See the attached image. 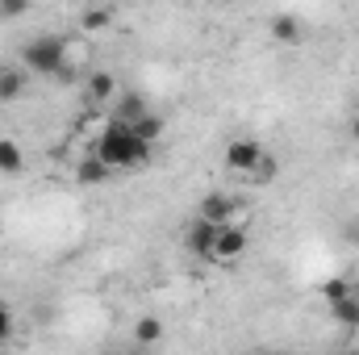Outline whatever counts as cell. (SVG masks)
<instances>
[{
  "label": "cell",
  "mask_w": 359,
  "mask_h": 355,
  "mask_svg": "<svg viewBox=\"0 0 359 355\" xmlns=\"http://www.w3.org/2000/svg\"><path fill=\"white\" fill-rule=\"evenodd\" d=\"M264 155H268V151H264L255 138H234V142H226V168L243 180L251 176V168H255Z\"/></svg>",
  "instance_id": "cell-4"
},
{
  "label": "cell",
  "mask_w": 359,
  "mask_h": 355,
  "mask_svg": "<svg viewBox=\"0 0 359 355\" xmlns=\"http://www.w3.org/2000/svg\"><path fill=\"white\" fill-rule=\"evenodd\" d=\"M29 8V0H0V17H21Z\"/></svg>",
  "instance_id": "cell-20"
},
{
  "label": "cell",
  "mask_w": 359,
  "mask_h": 355,
  "mask_svg": "<svg viewBox=\"0 0 359 355\" xmlns=\"http://www.w3.org/2000/svg\"><path fill=\"white\" fill-rule=\"evenodd\" d=\"M117 92H121V84H117L113 72H92L88 80H84V100L96 105V109H109L117 100Z\"/></svg>",
  "instance_id": "cell-6"
},
{
  "label": "cell",
  "mask_w": 359,
  "mask_h": 355,
  "mask_svg": "<svg viewBox=\"0 0 359 355\" xmlns=\"http://www.w3.org/2000/svg\"><path fill=\"white\" fill-rule=\"evenodd\" d=\"M142 113H147V100L138 92H117V100L109 105V117H117V121H134Z\"/></svg>",
  "instance_id": "cell-12"
},
{
  "label": "cell",
  "mask_w": 359,
  "mask_h": 355,
  "mask_svg": "<svg viewBox=\"0 0 359 355\" xmlns=\"http://www.w3.org/2000/svg\"><path fill=\"white\" fill-rule=\"evenodd\" d=\"M213 234H217V222H209V217L196 213V222H188V230H184V247H188V255L213 264Z\"/></svg>",
  "instance_id": "cell-5"
},
{
  "label": "cell",
  "mask_w": 359,
  "mask_h": 355,
  "mask_svg": "<svg viewBox=\"0 0 359 355\" xmlns=\"http://www.w3.org/2000/svg\"><path fill=\"white\" fill-rule=\"evenodd\" d=\"M29 88V67L21 63V67H13V63H4L0 67V105H13V100H21Z\"/></svg>",
  "instance_id": "cell-9"
},
{
  "label": "cell",
  "mask_w": 359,
  "mask_h": 355,
  "mask_svg": "<svg viewBox=\"0 0 359 355\" xmlns=\"http://www.w3.org/2000/svg\"><path fill=\"white\" fill-rule=\"evenodd\" d=\"M109 180H113V168H109L100 155L88 151V155L76 159V184H80V188H100V184H109Z\"/></svg>",
  "instance_id": "cell-7"
},
{
  "label": "cell",
  "mask_w": 359,
  "mask_h": 355,
  "mask_svg": "<svg viewBox=\"0 0 359 355\" xmlns=\"http://www.w3.org/2000/svg\"><path fill=\"white\" fill-rule=\"evenodd\" d=\"M88 151H92V155H100V159H104L113 172H134V168L151 163V151H155V142L138 138V134L130 130V121H117V117H109V121H104V130L92 138Z\"/></svg>",
  "instance_id": "cell-1"
},
{
  "label": "cell",
  "mask_w": 359,
  "mask_h": 355,
  "mask_svg": "<svg viewBox=\"0 0 359 355\" xmlns=\"http://www.w3.org/2000/svg\"><path fill=\"white\" fill-rule=\"evenodd\" d=\"M330 314H334V322L339 326H347V330H359V297H343V301H334L330 305Z\"/></svg>",
  "instance_id": "cell-14"
},
{
  "label": "cell",
  "mask_w": 359,
  "mask_h": 355,
  "mask_svg": "<svg viewBox=\"0 0 359 355\" xmlns=\"http://www.w3.org/2000/svg\"><path fill=\"white\" fill-rule=\"evenodd\" d=\"M268 34H271V42H280V46H297L305 29H301V21L292 13H276L268 21Z\"/></svg>",
  "instance_id": "cell-10"
},
{
  "label": "cell",
  "mask_w": 359,
  "mask_h": 355,
  "mask_svg": "<svg viewBox=\"0 0 359 355\" xmlns=\"http://www.w3.org/2000/svg\"><path fill=\"white\" fill-rule=\"evenodd\" d=\"M347 243H355L359 247V222H347Z\"/></svg>",
  "instance_id": "cell-21"
},
{
  "label": "cell",
  "mask_w": 359,
  "mask_h": 355,
  "mask_svg": "<svg viewBox=\"0 0 359 355\" xmlns=\"http://www.w3.org/2000/svg\"><path fill=\"white\" fill-rule=\"evenodd\" d=\"M351 138L359 142V117H351Z\"/></svg>",
  "instance_id": "cell-22"
},
{
  "label": "cell",
  "mask_w": 359,
  "mask_h": 355,
  "mask_svg": "<svg viewBox=\"0 0 359 355\" xmlns=\"http://www.w3.org/2000/svg\"><path fill=\"white\" fill-rule=\"evenodd\" d=\"M247 251H251V234H247V226H238V222H222L217 234H213V260H217V264H238Z\"/></svg>",
  "instance_id": "cell-3"
},
{
  "label": "cell",
  "mask_w": 359,
  "mask_h": 355,
  "mask_svg": "<svg viewBox=\"0 0 359 355\" xmlns=\"http://www.w3.org/2000/svg\"><path fill=\"white\" fill-rule=\"evenodd\" d=\"M25 168V151L17 138H0V176H17Z\"/></svg>",
  "instance_id": "cell-13"
},
{
  "label": "cell",
  "mask_w": 359,
  "mask_h": 355,
  "mask_svg": "<svg viewBox=\"0 0 359 355\" xmlns=\"http://www.w3.org/2000/svg\"><path fill=\"white\" fill-rule=\"evenodd\" d=\"M318 293H322V297H326V301L334 305V301H343V297H351V293H355V284H351L347 276H326V280L318 284Z\"/></svg>",
  "instance_id": "cell-16"
},
{
  "label": "cell",
  "mask_w": 359,
  "mask_h": 355,
  "mask_svg": "<svg viewBox=\"0 0 359 355\" xmlns=\"http://www.w3.org/2000/svg\"><path fill=\"white\" fill-rule=\"evenodd\" d=\"M130 130H134L138 138H147V142H159V134H163V117L147 109L142 117H134V121H130Z\"/></svg>",
  "instance_id": "cell-15"
},
{
  "label": "cell",
  "mask_w": 359,
  "mask_h": 355,
  "mask_svg": "<svg viewBox=\"0 0 359 355\" xmlns=\"http://www.w3.org/2000/svg\"><path fill=\"white\" fill-rule=\"evenodd\" d=\"M13 330H17V322H13V309H8V305L0 301V347H4L8 339H13Z\"/></svg>",
  "instance_id": "cell-19"
},
{
  "label": "cell",
  "mask_w": 359,
  "mask_h": 355,
  "mask_svg": "<svg viewBox=\"0 0 359 355\" xmlns=\"http://www.w3.org/2000/svg\"><path fill=\"white\" fill-rule=\"evenodd\" d=\"M280 176V163H276V155H264L255 168H251V176H247V184H271V180Z\"/></svg>",
  "instance_id": "cell-18"
},
{
  "label": "cell",
  "mask_w": 359,
  "mask_h": 355,
  "mask_svg": "<svg viewBox=\"0 0 359 355\" xmlns=\"http://www.w3.org/2000/svg\"><path fill=\"white\" fill-rule=\"evenodd\" d=\"M134 339H138V343H147V347H151V343H159V339H163V322H159L155 314L138 318V326H134Z\"/></svg>",
  "instance_id": "cell-17"
},
{
  "label": "cell",
  "mask_w": 359,
  "mask_h": 355,
  "mask_svg": "<svg viewBox=\"0 0 359 355\" xmlns=\"http://www.w3.org/2000/svg\"><path fill=\"white\" fill-rule=\"evenodd\" d=\"M67 59H76V55H72V42L59 38V34H38V38H29V42L21 46V63H25L34 76H46V80H55V72H59Z\"/></svg>",
  "instance_id": "cell-2"
},
{
  "label": "cell",
  "mask_w": 359,
  "mask_h": 355,
  "mask_svg": "<svg viewBox=\"0 0 359 355\" xmlns=\"http://www.w3.org/2000/svg\"><path fill=\"white\" fill-rule=\"evenodd\" d=\"M355 297H359V284H355Z\"/></svg>",
  "instance_id": "cell-23"
},
{
  "label": "cell",
  "mask_w": 359,
  "mask_h": 355,
  "mask_svg": "<svg viewBox=\"0 0 359 355\" xmlns=\"http://www.w3.org/2000/svg\"><path fill=\"white\" fill-rule=\"evenodd\" d=\"M201 217H209V222H238V196H230V192H209L205 201H201Z\"/></svg>",
  "instance_id": "cell-8"
},
{
  "label": "cell",
  "mask_w": 359,
  "mask_h": 355,
  "mask_svg": "<svg viewBox=\"0 0 359 355\" xmlns=\"http://www.w3.org/2000/svg\"><path fill=\"white\" fill-rule=\"evenodd\" d=\"M104 29H113V8H109V4H92V8L80 13V34L96 38V34H104Z\"/></svg>",
  "instance_id": "cell-11"
}]
</instances>
